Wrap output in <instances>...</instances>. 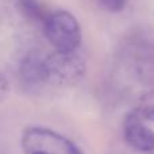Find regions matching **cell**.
<instances>
[{"label":"cell","mask_w":154,"mask_h":154,"mask_svg":"<svg viewBox=\"0 0 154 154\" xmlns=\"http://www.w3.org/2000/svg\"><path fill=\"white\" fill-rule=\"evenodd\" d=\"M22 147L26 154H84L62 134L39 126H31L23 131Z\"/></svg>","instance_id":"cell-1"},{"label":"cell","mask_w":154,"mask_h":154,"mask_svg":"<svg viewBox=\"0 0 154 154\" xmlns=\"http://www.w3.org/2000/svg\"><path fill=\"white\" fill-rule=\"evenodd\" d=\"M45 81L60 87L75 85L85 75V62L76 51L56 50L43 60Z\"/></svg>","instance_id":"cell-2"},{"label":"cell","mask_w":154,"mask_h":154,"mask_svg":"<svg viewBox=\"0 0 154 154\" xmlns=\"http://www.w3.org/2000/svg\"><path fill=\"white\" fill-rule=\"evenodd\" d=\"M48 41L61 51H76L81 43V29L76 16L68 11H57L45 23Z\"/></svg>","instance_id":"cell-3"},{"label":"cell","mask_w":154,"mask_h":154,"mask_svg":"<svg viewBox=\"0 0 154 154\" xmlns=\"http://www.w3.org/2000/svg\"><path fill=\"white\" fill-rule=\"evenodd\" d=\"M123 134L127 145L137 152H152L154 149V131L143 125V118L139 112H131L126 116Z\"/></svg>","instance_id":"cell-4"},{"label":"cell","mask_w":154,"mask_h":154,"mask_svg":"<svg viewBox=\"0 0 154 154\" xmlns=\"http://www.w3.org/2000/svg\"><path fill=\"white\" fill-rule=\"evenodd\" d=\"M18 7L20 8L22 14L27 19L42 23L43 26H45V23L51 15V14L48 12L46 7L39 0H18Z\"/></svg>","instance_id":"cell-5"},{"label":"cell","mask_w":154,"mask_h":154,"mask_svg":"<svg viewBox=\"0 0 154 154\" xmlns=\"http://www.w3.org/2000/svg\"><path fill=\"white\" fill-rule=\"evenodd\" d=\"M22 73L29 81H45L43 60H39L34 56L27 57L22 64Z\"/></svg>","instance_id":"cell-6"},{"label":"cell","mask_w":154,"mask_h":154,"mask_svg":"<svg viewBox=\"0 0 154 154\" xmlns=\"http://www.w3.org/2000/svg\"><path fill=\"white\" fill-rule=\"evenodd\" d=\"M104 10L109 12H119L125 8L127 0H96Z\"/></svg>","instance_id":"cell-7"},{"label":"cell","mask_w":154,"mask_h":154,"mask_svg":"<svg viewBox=\"0 0 154 154\" xmlns=\"http://www.w3.org/2000/svg\"><path fill=\"white\" fill-rule=\"evenodd\" d=\"M10 92V84H8V80L5 79V76L0 72V101H3L5 97L8 96Z\"/></svg>","instance_id":"cell-8"},{"label":"cell","mask_w":154,"mask_h":154,"mask_svg":"<svg viewBox=\"0 0 154 154\" xmlns=\"http://www.w3.org/2000/svg\"><path fill=\"white\" fill-rule=\"evenodd\" d=\"M139 114H141V116L143 118V119H147V120L154 122V106L146 107V108H143Z\"/></svg>","instance_id":"cell-9"}]
</instances>
